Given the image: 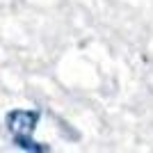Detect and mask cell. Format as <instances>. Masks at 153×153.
Wrapping results in <instances>:
<instances>
[{
    "label": "cell",
    "mask_w": 153,
    "mask_h": 153,
    "mask_svg": "<svg viewBox=\"0 0 153 153\" xmlns=\"http://www.w3.org/2000/svg\"><path fill=\"white\" fill-rule=\"evenodd\" d=\"M41 121V110L39 108H16L5 114V128L12 137L14 146L27 153H48L51 146L44 142H37L32 133L37 130Z\"/></svg>",
    "instance_id": "6da1fadb"
}]
</instances>
